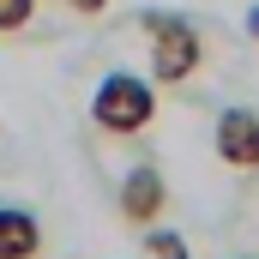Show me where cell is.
<instances>
[{
	"label": "cell",
	"instance_id": "1",
	"mask_svg": "<svg viewBox=\"0 0 259 259\" xmlns=\"http://www.w3.org/2000/svg\"><path fill=\"white\" fill-rule=\"evenodd\" d=\"M145 30H151V78H157V91L193 84L199 66H205V36H199V24L181 18V12H145Z\"/></svg>",
	"mask_w": 259,
	"mask_h": 259
},
{
	"label": "cell",
	"instance_id": "2",
	"mask_svg": "<svg viewBox=\"0 0 259 259\" xmlns=\"http://www.w3.org/2000/svg\"><path fill=\"white\" fill-rule=\"evenodd\" d=\"M157 121V78H139V72H109L91 97V127L109 133V139H139V133Z\"/></svg>",
	"mask_w": 259,
	"mask_h": 259
},
{
	"label": "cell",
	"instance_id": "3",
	"mask_svg": "<svg viewBox=\"0 0 259 259\" xmlns=\"http://www.w3.org/2000/svg\"><path fill=\"white\" fill-rule=\"evenodd\" d=\"M163 205H169V181H163V169H157V163L127 169V181H121V217H127L133 229H151V223L163 217Z\"/></svg>",
	"mask_w": 259,
	"mask_h": 259
},
{
	"label": "cell",
	"instance_id": "4",
	"mask_svg": "<svg viewBox=\"0 0 259 259\" xmlns=\"http://www.w3.org/2000/svg\"><path fill=\"white\" fill-rule=\"evenodd\" d=\"M217 157L229 169H259V115L253 109H223L217 115Z\"/></svg>",
	"mask_w": 259,
	"mask_h": 259
},
{
	"label": "cell",
	"instance_id": "5",
	"mask_svg": "<svg viewBox=\"0 0 259 259\" xmlns=\"http://www.w3.org/2000/svg\"><path fill=\"white\" fill-rule=\"evenodd\" d=\"M0 259H42V223L24 205H0Z\"/></svg>",
	"mask_w": 259,
	"mask_h": 259
},
{
	"label": "cell",
	"instance_id": "6",
	"mask_svg": "<svg viewBox=\"0 0 259 259\" xmlns=\"http://www.w3.org/2000/svg\"><path fill=\"white\" fill-rule=\"evenodd\" d=\"M36 18V0H0V36H18Z\"/></svg>",
	"mask_w": 259,
	"mask_h": 259
},
{
	"label": "cell",
	"instance_id": "7",
	"mask_svg": "<svg viewBox=\"0 0 259 259\" xmlns=\"http://www.w3.org/2000/svg\"><path fill=\"white\" fill-rule=\"evenodd\" d=\"M145 253H151V259H193V253H187V241L169 235V229H151V235H145Z\"/></svg>",
	"mask_w": 259,
	"mask_h": 259
},
{
	"label": "cell",
	"instance_id": "8",
	"mask_svg": "<svg viewBox=\"0 0 259 259\" xmlns=\"http://www.w3.org/2000/svg\"><path fill=\"white\" fill-rule=\"evenodd\" d=\"M66 6H72L78 18H103V12H109V0H66Z\"/></svg>",
	"mask_w": 259,
	"mask_h": 259
},
{
	"label": "cell",
	"instance_id": "9",
	"mask_svg": "<svg viewBox=\"0 0 259 259\" xmlns=\"http://www.w3.org/2000/svg\"><path fill=\"white\" fill-rule=\"evenodd\" d=\"M247 36L259 42V0H253V12H247Z\"/></svg>",
	"mask_w": 259,
	"mask_h": 259
}]
</instances>
